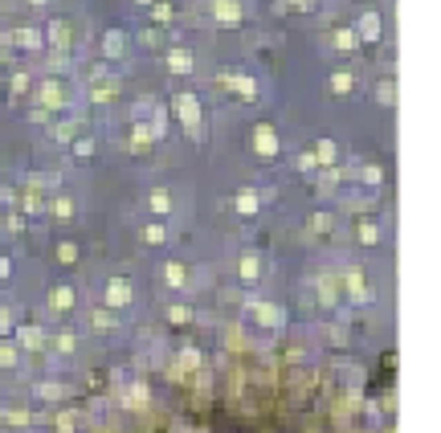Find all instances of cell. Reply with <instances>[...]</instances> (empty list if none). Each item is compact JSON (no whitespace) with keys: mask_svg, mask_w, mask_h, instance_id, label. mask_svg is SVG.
Masks as SVG:
<instances>
[{"mask_svg":"<svg viewBox=\"0 0 441 433\" xmlns=\"http://www.w3.org/2000/svg\"><path fill=\"white\" fill-rule=\"evenodd\" d=\"M168 286H184V266H168Z\"/></svg>","mask_w":441,"mask_h":433,"instance_id":"cell-15","label":"cell"},{"mask_svg":"<svg viewBox=\"0 0 441 433\" xmlns=\"http://www.w3.org/2000/svg\"><path fill=\"white\" fill-rule=\"evenodd\" d=\"M0 417L12 421V425H25V421H29V413H21V409H0Z\"/></svg>","mask_w":441,"mask_h":433,"instance_id":"cell-13","label":"cell"},{"mask_svg":"<svg viewBox=\"0 0 441 433\" xmlns=\"http://www.w3.org/2000/svg\"><path fill=\"white\" fill-rule=\"evenodd\" d=\"M237 209H241V213H258V196H254V192H241V196H237Z\"/></svg>","mask_w":441,"mask_h":433,"instance_id":"cell-12","label":"cell"},{"mask_svg":"<svg viewBox=\"0 0 441 433\" xmlns=\"http://www.w3.org/2000/svg\"><path fill=\"white\" fill-rule=\"evenodd\" d=\"M12 42H17V45H25V49H33V45H41V37H37L33 29H21V33H12Z\"/></svg>","mask_w":441,"mask_h":433,"instance_id":"cell-10","label":"cell"},{"mask_svg":"<svg viewBox=\"0 0 441 433\" xmlns=\"http://www.w3.org/2000/svg\"><path fill=\"white\" fill-rule=\"evenodd\" d=\"M237 17H241V8H237L233 0H217V21H229V25H233Z\"/></svg>","mask_w":441,"mask_h":433,"instance_id":"cell-5","label":"cell"},{"mask_svg":"<svg viewBox=\"0 0 441 433\" xmlns=\"http://www.w3.org/2000/svg\"><path fill=\"white\" fill-rule=\"evenodd\" d=\"M258 319H262V323H278L282 315H278V311H270V303H258Z\"/></svg>","mask_w":441,"mask_h":433,"instance_id":"cell-16","label":"cell"},{"mask_svg":"<svg viewBox=\"0 0 441 433\" xmlns=\"http://www.w3.org/2000/svg\"><path fill=\"white\" fill-rule=\"evenodd\" d=\"M70 303H74V291L57 286V291H53V311H70Z\"/></svg>","mask_w":441,"mask_h":433,"instance_id":"cell-9","label":"cell"},{"mask_svg":"<svg viewBox=\"0 0 441 433\" xmlns=\"http://www.w3.org/2000/svg\"><path fill=\"white\" fill-rule=\"evenodd\" d=\"M147 143H151V131H147V127H135V147H139V151H143V147H147Z\"/></svg>","mask_w":441,"mask_h":433,"instance_id":"cell-18","label":"cell"},{"mask_svg":"<svg viewBox=\"0 0 441 433\" xmlns=\"http://www.w3.org/2000/svg\"><path fill=\"white\" fill-rule=\"evenodd\" d=\"M168 209H172V196H168L164 188H156V192H151V213H168Z\"/></svg>","mask_w":441,"mask_h":433,"instance_id":"cell-6","label":"cell"},{"mask_svg":"<svg viewBox=\"0 0 441 433\" xmlns=\"http://www.w3.org/2000/svg\"><path fill=\"white\" fill-rule=\"evenodd\" d=\"M8 327H12V315H8V311L0 306V331H8Z\"/></svg>","mask_w":441,"mask_h":433,"instance_id":"cell-26","label":"cell"},{"mask_svg":"<svg viewBox=\"0 0 441 433\" xmlns=\"http://www.w3.org/2000/svg\"><path fill=\"white\" fill-rule=\"evenodd\" d=\"M143 237H147V241H151V246H160V241H164V229H147V233H143Z\"/></svg>","mask_w":441,"mask_h":433,"instance_id":"cell-24","label":"cell"},{"mask_svg":"<svg viewBox=\"0 0 441 433\" xmlns=\"http://www.w3.org/2000/svg\"><path fill=\"white\" fill-rule=\"evenodd\" d=\"M294 4H299V8H307V4H310V0H294Z\"/></svg>","mask_w":441,"mask_h":433,"instance_id":"cell-28","label":"cell"},{"mask_svg":"<svg viewBox=\"0 0 441 433\" xmlns=\"http://www.w3.org/2000/svg\"><path fill=\"white\" fill-rule=\"evenodd\" d=\"M17 340H21V347H41L45 344V335L37 331V327H21V331H17Z\"/></svg>","mask_w":441,"mask_h":433,"instance_id":"cell-3","label":"cell"},{"mask_svg":"<svg viewBox=\"0 0 441 433\" xmlns=\"http://www.w3.org/2000/svg\"><path fill=\"white\" fill-rule=\"evenodd\" d=\"M106 303H111V306H127V303H131V286H127L123 278H115V282L106 286Z\"/></svg>","mask_w":441,"mask_h":433,"instance_id":"cell-2","label":"cell"},{"mask_svg":"<svg viewBox=\"0 0 441 433\" xmlns=\"http://www.w3.org/2000/svg\"><path fill=\"white\" fill-rule=\"evenodd\" d=\"M49 42H53V45H66V42H70L66 25H49Z\"/></svg>","mask_w":441,"mask_h":433,"instance_id":"cell-14","label":"cell"},{"mask_svg":"<svg viewBox=\"0 0 441 433\" xmlns=\"http://www.w3.org/2000/svg\"><path fill=\"white\" fill-rule=\"evenodd\" d=\"M53 213H57V217H70V213H74V205H70V201H53Z\"/></svg>","mask_w":441,"mask_h":433,"instance_id":"cell-22","label":"cell"},{"mask_svg":"<svg viewBox=\"0 0 441 433\" xmlns=\"http://www.w3.org/2000/svg\"><path fill=\"white\" fill-rule=\"evenodd\" d=\"M258 151H262V156H274V151H278L274 131H270V127H258Z\"/></svg>","mask_w":441,"mask_h":433,"instance_id":"cell-4","label":"cell"},{"mask_svg":"<svg viewBox=\"0 0 441 433\" xmlns=\"http://www.w3.org/2000/svg\"><path fill=\"white\" fill-rule=\"evenodd\" d=\"M241 278H258V261H254V258L241 261Z\"/></svg>","mask_w":441,"mask_h":433,"instance_id":"cell-20","label":"cell"},{"mask_svg":"<svg viewBox=\"0 0 441 433\" xmlns=\"http://www.w3.org/2000/svg\"><path fill=\"white\" fill-rule=\"evenodd\" d=\"M0 278H8V258H0Z\"/></svg>","mask_w":441,"mask_h":433,"instance_id":"cell-27","label":"cell"},{"mask_svg":"<svg viewBox=\"0 0 441 433\" xmlns=\"http://www.w3.org/2000/svg\"><path fill=\"white\" fill-rule=\"evenodd\" d=\"M143 4H147V0H143Z\"/></svg>","mask_w":441,"mask_h":433,"instance_id":"cell-30","label":"cell"},{"mask_svg":"<svg viewBox=\"0 0 441 433\" xmlns=\"http://www.w3.org/2000/svg\"><path fill=\"white\" fill-rule=\"evenodd\" d=\"M331 90H352V78H348V74H335V78H331Z\"/></svg>","mask_w":441,"mask_h":433,"instance_id":"cell-21","label":"cell"},{"mask_svg":"<svg viewBox=\"0 0 441 433\" xmlns=\"http://www.w3.org/2000/svg\"><path fill=\"white\" fill-rule=\"evenodd\" d=\"M102 49H106L111 57H119V53H123V33H106V45H102Z\"/></svg>","mask_w":441,"mask_h":433,"instance_id":"cell-11","label":"cell"},{"mask_svg":"<svg viewBox=\"0 0 441 433\" xmlns=\"http://www.w3.org/2000/svg\"><path fill=\"white\" fill-rule=\"evenodd\" d=\"M176 111H180V119H184V127L196 131V123H200V107H196V98H192V94H180Z\"/></svg>","mask_w":441,"mask_h":433,"instance_id":"cell-1","label":"cell"},{"mask_svg":"<svg viewBox=\"0 0 441 433\" xmlns=\"http://www.w3.org/2000/svg\"><path fill=\"white\" fill-rule=\"evenodd\" d=\"M33 4H45V0H33Z\"/></svg>","mask_w":441,"mask_h":433,"instance_id":"cell-29","label":"cell"},{"mask_svg":"<svg viewBox=\"0 0 441 433\" xmlns=\"http://www.w3.org/2000/svg\"><path fill=\"white\" fill-rule=\"evenodd\" d=\"M41 102L45 107H62V90H57V82H45L41 86Z\"/></svg>","mask_w":441,"mask_h":433,"instance_id":"cell-8","label":"cell"},{"mask_svg":"<svg viewBox=\"0 0 441 433\" xmlns=\"http://www.w3.org/2000/svg\"><path fill=\"white\" fill-rule=\"evenodd\" d=\"M0 364H17V351L12 347H0Z\"/></svg>","mask_w":441,"mask_h":433,"instance_id":"cell-25","label":"cell"},{"mask_svg":"<svg viewBox=\"0 0 441 433\" xmlns=\"http://www.w3.org/2000/svg\"><path fill=\"white\" fill-rule=\"evenodd\" d=\"M41 396H45V400H62L66 392L57 389V385H41Z\"/></svg>","mask_w":441,"mask_h":433,"instance_id":"cell-19","label":"cell"},{"mask_svg":"<svg viewBox=\"0 0 441 433\" xmlns=\"http://www.w3.org/2000/svg\"><path fill=\"white\" fill-rule=\"evenodd\" d=\"M168 66H172V70H176V74H188V70H192V57H188V53H184V49H176V53H172V57H168Z\"/></svg>","mask_w":441,"mask_h":433,"instance_id":"cell-7","label":"cell"},{"mask_svg":"<svg viewBox=\"0 0 441 433\" xmlns=\"http://www.w3.org/2000/svg\"><path fill=\"white\" fill-rule=\"evenodd\" d=\"M57 258H62V261H74V258H78V250H74V246H62V250H57Z\"/></svg>","mask_w":441,"mask_h":433,"instance_id":"cell-23","label":"cell"},{"mask_svg":"<svg viewBox=\"0 0 441 433\" xmlns=\"http://www.w3.org/2000/svg\"><path fill=\"white\" fill-rule=\"evenodd\" d=\"M359 29H364V37H376V33H380V21H376V17H364Z\"/></svg>","mask_w":441,"mask_h":433,"instance_id":"cell-17","label":"cell"}]
</instances>
